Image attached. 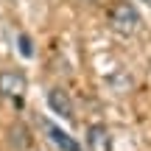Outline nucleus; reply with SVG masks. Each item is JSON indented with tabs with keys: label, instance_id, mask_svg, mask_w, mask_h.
Here are the masks:
<instances>
[{
	"label": "nucleus",
	"instance_id": "obj_4",
	"mask_svg": "<svg viewBox=\"0 0 151 151\" xmlns=\"http://www.w3.org/2000/svg\"><path fill=\"white\" fill-rule=\"evenodd\" d=\"M48 106L53 109L56 115H62V118H76V109H73V101H70V95H67L62 87H53V90L48 92Z\"/></svg>",
	"mask_w": 151,
	"mask_h": 151
},
{
	"label": "nucleus",
	"instance_id": "obj_3",
	"mask_svg": "<svg viewBox=\"0 0 151 151\" xmlns=\"http://www.w3.org/2000/svg\"><path fill=\"white\" fill-rule=\"evenodd\" d=\"M87 151H112V134L104 123L87 126Z\"/></svg>",
	"mask_w": 151,
	"mask_h": 151
},
{
	"label": "nucleus",
	"instance_id": "obj_1",
	"mask_svg": "<svg viewBox=\"0 0 151 151\" xmlns=\"http://www.w3.org/2000/svg\"><path fill=\"white\" fill-rule=\"evenodd\" d=\"M109 28L120 37H132V34L140 28V11L134 9V3L129 0H118V3L109 9Z\"/></svg>",
	"mask_w": 151,
	"mask_h": 151
},
{
	"label": "nucleus",
	"instance_id": "obj_5",
	"mask_svg": "<svg viewBox=\"0 0 151 151\" xmlns=\"http://www.w3.org/2000/svg\"><path fill=\"white\" fill-rule=\"evenodd\" d=\"M9 143H11V148H14V151H28V148H31V143H34L28 126L25 123H11L9 126Z\"/></svg>",
	"mask_w": 151,
	"mask_h": 151
},
{
	"label": "nucleus",
	"instance_id": "obj_6",
	"mask_svg": "<svg viewBox=\"0 0 151 151\" xmlns=\"http://www.w3.org/2000/svg\"><path fill=\"white\" fill-rule=\"evenodd\" d=\"M42 126H45V132L50 134V140H53V143H56V146H59L62 151H81V146H78L76 140H73L70 134H67L65 129H59V126H53L50 120H45Z\"/></svg>",
	"mask_w": 151,
	"mask_h": 151
},
{
	"label": "nucleus",
	"instance_id": "obj_2",
	"mask_svg": "<svg viewBox=\"0 0 151 151\" xmlns=\"http://www.w3.org/2000/svg\"><path fill=\"white\" fill-rule=\"evenodd\" d=\"M25 90H28V78H25L22 70H3L0 73V98L22 106Z\"/></svg>",
	"mask_w": 151,
	"mask_h": 151
}]
</instances>
